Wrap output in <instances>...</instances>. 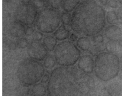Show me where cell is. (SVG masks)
Returning <instances> with one entry per match:
<instances>
[{
    "instance_id": "6da1fadb",
    "label": "cell",
    "mask_w": 122,
    "mask_h": 96,
    "mask_svg": "<svg viewBox=\"0 0 122 96\" xmlns=\"http://www.w3.org/2000/svg\"><path fill=\"white\" fill-rule=\"evenodd\" d=\"M76 67L61 66L52 70L47 85L48 96H89V87Z\"/></svg>"
},
{
    "instance_id": "7a4b0ae2",
    "label": "cell",
    "mask_w": 122,
    "mask_h": 96,
    "mask_svg": "<svg viewBox=\"0 0 122 96\" xmlns=\"http://www.w3.org/2000/svg\"><path fill=\"white\" fill-rule=\"evenodd\" d=\"M104 9L92 0L83 1L73 11L70 23L75 32L92 36L99 33L105 24Z\"/></svg>"
},
{
    "instance_id": "3957f363",
    "label": "cell",
    "mask_w": 122,
    "mask_h": 96,
    "mask_svg": "<svg viewBox=\"0 0 122 96\" xmlns=\"http://www.w3.org/2000/svg\"><path fill=\"white\" fill-rule=\"evenodd\" d=\"M45 67L38 61L26 58L19 63L16 75L20 83L28 87L37 84L45 74Z\"/></svg>"
},
{
    "instance_id": "277c9868",
    "label": "cell",
    "mask_w": 122,
    "mask_h": 96,
    "mask_svg": "<svg viewBox=\"0 0 122 96\" xmlns=\"http://www.w3.org/2000/svg\"><path fill=\"white\" fill-rule=\"evenodd\" d=\"M120 67L119 58L114 54L104 52L96 56L94 70L96 76L101 80L109 81L115 77Z\"/></svg>"
},
{
    "instance_id": "5b68a950",
    "label": "cell",
    "mask_w": 122,
    "mask_h": 96,
    "mask_svg": "<svg viewBox=\"0 0 122 96\" xmlns=\"http://www.w3.org/2000/svg\"><path fill=\"white\" fill-rule=\"evenodd\" d=\"M80 51L71 41H65L59 43L54 51L56 62L61 66H72L79 60Z\"/></svg>"
},
{
    "instance_id": "8992f818",
    "label": "cell",
    "mask_w": 122,
    "mask_h": 96,
    "mask_svg": "<svg viewBox=\"0 0 122 96\" xmlns=\"http://www.w3.org/2000/svg\"><path fill=\"white\" fill-rule=\"evenodd\" d=\"M61 15L57 10L47 8L38 13L35 24L38 30L43 33H51L59 27Z\"/></svg>"
},
{
    "instance_id": "52a82bcc",
    "label": "cell",
    "mask_w": 122,
    "mask_h": 96,
    "mask_svg": "<svg viewBox=\"0 0 122 96\" xmlns=\"http://www.w3.org/2000/svg\"><path fill=\"white\" fill-rule=\"evenodd\" d=\"M37 11L31 3L20 4L15 10V20L26 26H31L35 22L38 13Z\"/></svg>"
},
{
    "instance_id": "ba28073f",
    "label": "cell",
    "mask_w": 122,
    "mask_h": 96,
    "mask_svg": "<svg viewBox=\"0 0 122 96\" xmlns=\"http://www.w3.org/2000/svg\"><path fill=\"white\" fill-rule=\"evenodd\" d=\"M27 53L30 58L41 61L48 56V51L41 41H32L28 46Z\"/></svg>"
},
{
    "instance_id": "9c48e42d",
    "label": "cell",
    "mask_w": 122,
    "mask_h": 96,
    "mask_svg": "<svg viewBox=\"0 0 122 96\" xmlns=\"http://www.w3.org/2000/svg\"><path fill=\"white\" fill-rule=\"evenodd\" d=\"M78 67L81 71L86 74H90L92 72L94 69L95 63L90 56L84 55L79 59Z\"/></svg>"
},
{
    "instance_id": "30bf717a",
    "label": "cell",
    "mask_w": 122,
    "mask_h": 96,
    "mask_svg": "<svg viewBox=\"0 0 122 96\" xmlns=\"http://www.w3.org/2000/svg\"><path fill=\"white\" fill-rule=\"evenodd\" d=\"M26 26L16 21L11 23L10 27V35L15 38H19L23 37L25 35Z\"/></svg>"
},
{
    "instance_id": "8fae6325",
    "label": "cell",
    "mask_w": 122,
    "mask_h": 96,
    "mask_svg": "<svg viewBox=\"0 0 122 96\" xmlns=\"http://www.w3.org/2000/svg\"><path fill=\"white\" fill-rule=\"evenodd\" d=\"M105 33L107 38L110 40L115 41L118 39L121 36V30L115 25H110L106 29Z\"/></svg>"
},
{
    "instance_id": "7c38bea8",
    "label": "cell",
    "mask_w": 122,
    "mask_h": 96,
    "mask_svg": "<svg viewBox=\"0 0 122 96\" xmlns=\"http://www.w3.org/2000/svg\"><path fill=\"white\" fill-rule=\"evenodd\" d=\"M25 36L28 41L30 40L31 42L41 41L43 38L42 33L38 30L37 31L31 26L26 28Z\"/></svg>"
},
{
    "instance_id": "4fadbf2b",
    "label": "cell",
    "mask_w": 122,
    "mask_h": 96,
    "mask_svg": "<svg viewBox=\"0 0 122 96\" xmlns=\"http://www.w3.org/2000/svg\"><path fill=\"white\" fill-rule=\"evenodd\" d=\"M70 36V31L64 25H61L53 33V36L59 41H65Z\"/></svg>"
},
{
    "instance_id": "5bb4252c",
    "label": "cell",
    "mask_w": 122,
    "mask_h": 96,
    "mask_svg": "<svg viewBox=\"0 0 122 96\" xmlns=\"http://www.w3.org/2000/svg\"><path fill=\"white\" fill-rule=\"evenodd\" d=\"M42 43L48 51H54L57 45V39L54 36L51 35H49L44 37L43 39Z\"/></svg>"
},
{
    "instance_id": "9a60e30c",
    "label": "cell",
    "mask_w": 122,
    "mask_h": 96,
    "mask_svg": "<svg viewBox=\"0 0 122 96\" xmlns=\"http://www.w3.org/2000/svg\"><path fill=\"white\" fill-rule=\"evenodd\" d=\"M80 0H62V7L65 12H71L74 11L80 3Z\"/></svg>"
},
{
    "instance_id": "2e32d148",
    "label": "cell",
    "mask_w": 122,
    "mask_h": 96,
    "mask_svg": "<svg viewBox=\"0 0 122 96\" xmlns=\"http://www.w3.org/2000/svg\"><path fill=\"white\" fill-rule=\"evenodd\" d=\"M47 92V87L41 83H37L33 85L31 90L32 96H45Z\"/></svg>"
},
{
    "instance_id": "e0dca14e",
    "label": "cell",
    "mask_w": 122,
    "mask_h": 96,
    "mask_svg": "<svg viewBox=\"0 0 122 96\" xmlns=\"http://www.w3.org/2000/svg\"><path fill=\"white\" fill-rule=\"evenodd\" d=\"M76 44L78 48L83 51H88L91 47V42L87 37H82L77 40Z\"/></svg>"
},
{
    "instance_id": "ac0fdd59",
    "label": "cell",
    "mask_w": 122,
    "mask_h": 96,
    "mask_svg": "<svg viewBox=\"0 0 122 96\" xmlns=\"http://www.w3.org/2000/svg\"><path fill=\"white\" fill-rule=\"evenodd\" d=\"M122 88L120 84L112 83L107 88V93L111 96H119L121 94Z\"/></svg>"
},
{
    "instance_id": "d6986e66",
    "label": "cell",
    "mask_w": 122,
    "mask_h": 96,
    "mask_svg": "<svg viewBox=\"0 0 122 96\" xmlns=\"http://www.w3.org/2000/svg\"><path fill=\"white\" fill-rule=\"evenodd\" d=\"M56 63L57 62L54 56L48 54L43 60V64L45 68L51 69L55 67Z\"/></svg>"
},
{
    "instance_id": "ffe728a7",
    "label": "cell",
    "mask_w": 122,
    "mask_h": 96,
    "mask_svg": "<svg viewBox=\"0 0 122 96\" xmlns=\"http://www.w3.org/2000/svg\"><path fill=\"white\" fill-rule=\"evenodd\" d=\"M48 8L59 10L62 6V0H45Z\"/></svg>"
},
{
    "instance_id": "44dd1931",
    "label": "cell",
    "mask_w": 122,
    "mask_h": 96,
    "mask_svg": "<svg viewBox=\"0 0 122 96\" xmlns=\"http://www.w3.org/2000/svg\"><path fill=\"white\" fill-rule=\"evenodd\" d=\"M30 3L37 11H40L48 8L45 0H32Z\"/></svg>"
},
{
    "instance_id": "7402d4cb",
    "label": "cell",
    "mask_w": 122,
    "mask_h": 96,
    "mask_svg": "<svg viewBox=\"0 0 122 96\" xmlns=\"http://www.w3.org/2000/svg\"><path fill=\"white\" fill-rule=\"evenodd\" d=\"M118 18V15L114 11H110L107 13L106 19L108 23L110 24L115 23Z\"/></svg>"
},
{
    "instance_id": "603a6c76",
    "label": "cell",
    "mask_w": 122,
    "mask_h": 96,
    "mask_svg": "<svg viewBox=\"0 0 122 96\" xmlns=\"http://www.w3.org/2000/svg\"><path fill=\"white\" fill-rule=\"evenodd\" d=\"M72 15L69 12H65L61 15V20L63 25L67 26L70 23Z\"/></svg>"
},
{
    "instance_id": "cb8c5ba5",
    "label": "cell",
    "mask_w": 122,
    "mask_h": 96,
    "mask_svg": "<svg viewBox=\"0 0 122 96\" xmlns=\"http://www.w3.org/2000/svg\"><path fill=\"white\" fill-rule=\"evenodd\" d=\"M29 41L25 37H21L17 39L16 46L20 48L24 49L28 47L29 45Z\"/></svg>"
},
{
    "instance_id": "d4e9b609",
    "label": "cell",
    "mask_w": 122,
    "mask_h": 96,
    "mask_svg": "<svg viewBox=\"0 0 122 96\" xmlns=\"http://www.w3.org/2000/svg\"><path fill=\"white\" fill-rule=\"evenodd\" d=\"M114 41L111 40V41L107 42L106 45V49L110 53L114 52L116 49V44Z\"/></svg>"
},
{
    "instance_id": "484cf974",
    "label": "cell",
    "mask_w": 122,
    "mask_h": 96,
    "mask_svg": "<svg viewBox=\"0 0 122 96\" xmlns=\"http://www.w3.org/2000/svg\"><path fill=\"white\" fill-rule=\"evenodd\" d=\"M93 40L95 42H96V43H102L103 41V37L102 35H97V36L93 37Z\"/></svg>"
},
{
    "instance_id": "4316f807",
    "label": "cell",
    "mask_w": 122,
    "mask_h": 96,
    "mask_svg": "<svg viewBox=\"0 0 122 96\" xmlns=\"http://www.w3.org/2000/svg\"><path fill=\"white\" fill-rule=\"evenodd\" d=\"M50 78V76L47 74H44L41 80V83L45 84L48 82Z\"/></svg>"
},
{
    "instance_id": "83f0119b",
    "label": "cell",
    "mask_w": 122,
    "mask_h": 96,
    "mask_svg": "<svg viewBox=\"0 0 122 96\" xmlns=\"http://www.w3.org/2000/svg\"><path fill=\"white\" fill-rule=\"evenodd\" d=\"M109 5L113 8H116L117 6V2L116 0H109L108 2Z\"/></svg>"
},
{
    "instance_id": "f1b7e54d",
    "label": "cell",
    "mask_w": 122,
    "mask_h": 96,
    "mask_svg": "<svg viewBox=\"0 0 122 96\" xmlns=\"http://www.w3.org/2000/svg\"><path fill=\"white\" fill-rule=\"evenodd\" d=\"M70 37V40L72 42L76 41L77 39L78 36L75 33H72Z\"/></svg>"
},
{
    "instance_id": "f546056e",
    "label": "cell",
    "mask_w": 122,
    "mask_h": 96,
    "mask_svg": "<svg viewBox=\"0 0 122 96\" xmlns=\"http://www.w3.org/2000/svg\"><path fill=\"white\" fill-rule=\"evenodd\" d=\"M118 16L122 20V6L120 7L118 11Z\"/></svg>"
},
{
    "instance_id": "4dcf8cb0",
    "label": "cell",
    "mask_w": 122,
    "mask_h": 96,
    "mask_svg": "<svg viewBox=\"0 0 122 96\" xmlns=\"http://www.w3.org/2000/svg\"><path fill=\"white\" fill-rule=\"evenodd\" d=\"M22 4L30 3L32 0H20Z\"/></svg>"
},
{
    "instance_id": "1f68e13d",
    "label": "cell",
    "mask_w": 122,
    "mask_h": 96,
    "mask_svg": "<svg viewBox=\"0 0 122 96\" xmlns=\"http://www.w3.org/2000/svg\"><path fill=\"white\" fill-rule=\"evenodd\" d=\"M99 2L103 5H105L107 3L108 0H98Z\"/></svg>"
},
{
    "instance_id": "d6a6232c",
    "label": "cell",
    "mask_w": 122,
    "mask_h": 96,
    "mask_svg": "<svg viewBox=\"0 0 122 96\" xmlns=\"http://www.w3.org/2000/svg\"><path fill=\"white\" fill-rule=\"evenodd\" d=\"M120 67L122 71V54L120 60Z\"/></svg>"
},
{
    "instance_id": "836d02e7",
    "label": "cell",
    "mask_w": 122,
    "mask_h": 96,
    "mask_svg": "<svg viewBox=\"0 0 122 96\" xmlns=\"http://www.w3.org/2000/svg\"><path fill=\"white\" fill-rule=\"evenodd\" d=\"M103 96H111V95H110L108 94L107 95H103Z\"/></svg>"
},
{
    "instance_id": "e575fe53",
    "label": "cell",
    "mask_w": 122,
    "mask_h": 96,
    "mask_svg": "<svg viewBox=\"0 0 122 96\" xmlns=\"http://www.w3.org/2000/svg\"><path fill=\"white\" fill-rule=\"evenodd\" d=\"M118 1L120 2V3H121L122 4V0H118Z\"/></svg>"
}]
</instances>
